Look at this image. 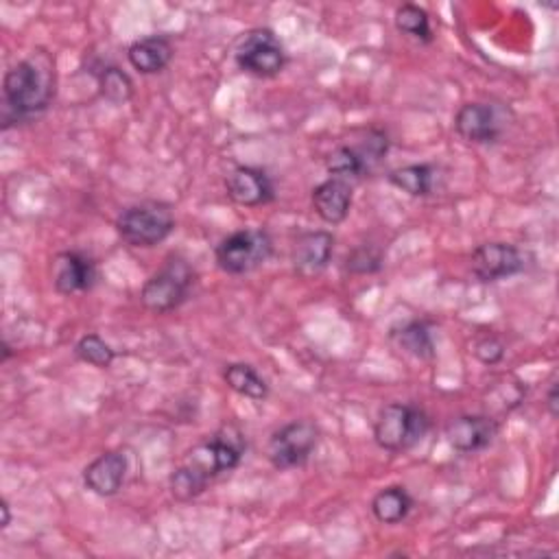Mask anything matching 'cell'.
Returning <instances> with one entry per match:
<instances>
[{"label":"cell","mask_w":559,"mask_h":559,"mask_svg":"<svg viewBox=\"0 0 559 559\" xmlns=\"http://www.w3.org/2000/svg\"><path fill=\"white\" fill-rule=\"evenodd\" d=\"M245 437L236 426H223L212 439L194 445L183 463L175 467L168 478L170 491L177 500H192L205 491L210 480L231 472L240 465L245 454Z\"/></svg>","instance_id":"cell-2"},{"label":"cell","mask_w":559,"mask_h":559,"mask_svg":"<svg viewBox=\"0 0 559 559\" xmlns=\"http://www.w3.org/2000/svg\"><path fill=\"white\" fill-rule=\"evenodd\" d=\"M173 55H175V48L170 39L159 33L144 35L131 41L127 48L129 66L140 74H157L166 70V66L173 61Z\"/></svg>","instance_id":"cell-17"},{"label":"cell","mask_w":559,"mask_h":559,"mask_svg":"<svg viewBox=\"0 0 559 559\" xmlns=\"http://www.w3.org/2000/svg\"><path fill=\"white\" fill-rule=\"evenodd\" d=\"M391 341L402 352H406L419 360H430L437 354L432 332H430L428 323H424V321H408V323L400 325L397 330L391 332Z\"/></svg>","instance_id":"cell-20"},{"label":"cell","mask_w":559,"mask_h":559,"mask_svg":"<svg viewBox=\"0 0 559 559\" xmlns=\"http://www.w3.org/2000/svg\"><path fill=\"white\" fill-rule=\"evenodd\" d=\"M223 380L225 384L253 402H262L269 397V382L258 373V369L249 362H229L223 369Z\"/></svg>","instance_id":"cell-19"},{"label":"cell","mask_w":559,"mask_h":559,"mask_svg":"<svg viewBox=\"0 0 559 559\" xmlns=\"http://www.w3.org/2000/svg\"><path fill=\"white\" fill-rule=\"evenodd\" d=\"M98 92L111 105H124L133 98V81L118 66H103L96 74Z\"/></svg>","instance_id":"cell-24"},{"label":"cell","mask_w":559,"mask_h":559,"mask_svg":"<svg viewBox=\"0 0 559 559\" xmlns=\"http://www.w3.org/2000/svg\"><path fill=\"white\" fill-rule=\"evenodd\" d=\"M334 234L325 229L304 231L293 247V266L301 277H314L328 269L334 253Z\"/></svg>","instance_id":"cell-15"},{"label":"cell","mask_w":559,"mask_h":559,"mask_svg":"<svg viewBox=\"0 0 559 559\" xmlns=\"http://www.w3.org/2000/svg\"><path fill=\"white\" fill-rule=\"evenodd\" d=\"M498 428V419L487 413H463L448 421L445 439L456 452H478L496 439Z\"/></svg>","instance_id":"cell-11"},{"label":"cell","mask_w":559,"mask_h":559,"mask_svg":"<svg viewBox=\"0 0 559 559\" xmlns=\"http://www.w3.org/2000/svg\"><path fill=\"white\" fill-rule=\"evenodd\" d=\"M234 61L238 70L251 76L273 79L284 70L288 57L280 37L271 28L258 26L240 35L234 46Z\"/></svg>","instance_id":"cell-7"},{"label":"cell","mask_w":559,"mask_h":559,"mask_svg":"<svg viewBox=\"0 0 559 559\" xmlns=\"http://www.w3.org/2000/svg\"><path fill=\"white\" fill-rule=\"evenodd\" d=\"M175 229L173 205L164 201H142L124 207L116 218V231L129 247L151 249L164 242Z\"/></svg>","instance_id":"cell-3"},{"label":"cell","mask_w":559,"mask_h":559,"mask_svg":"<svg viewBox=\"0 0 559 559\" xmlns=\"http://www.w3.org/2000/svg\"><path fill=\"white\" fill-rule=\"evenodd\" d=\"M371 162L365 155L360 146H338L328 155L325 168L330 177H341V179H360L371 170Z\"/></svg>","instance_id":"cell-22"},{"label":"cell","mask_w":559,"mask_h":559,"mask_svg":"<svg viewBox=\"0 0 559 559\" xmlns=\"http://www.w3.org/2000/svg\"><path fill=\"white\" fill-rule=\"evenodd\" d=\"M197 273L181 255H170L140 288L142 306L153 314H166L179 308L192 293Z\"/></svg>","instance_id":"cell-4"},{"label":"cell","mask_w":559,"mask_h":559,"mask_svg":"<svg viewBox=\"0 0 559 559\" xmlns=\"http://www.w3.org/2000/svg\"><path fill=\"white\" fill-rule=\"evenodd\" d=\"M0 513H2L0 526H2V528H7V526L11 524V507H9V502H7V500H2V502H0Z\"/></svg>","instance_id":"cell-29"},{"label":"cell","mask_w":559,"mask_h":559,"mask_svg":"<svg viewBox=\"0 0 559 559\" xmlns=\"http://www.w3.org/2000/svg\"><path fill=\"white\" fill-rule=\"evenodd\" d=\"M526 266L522 251L509 242H483L469 255V269L478 282H498L522 273Z\"/></svg>","instance_id":"cell-9"},{"label":"cell","mask_w":559,"mask_h":559,"mask_svg":"<svg viewBox=\"0 0 559 559\" xmlns=\"http://www.w3.org/2000/svg\"><path fill=\"white\" fill-rule=\"evenodd\" d=\"M454 131L469 144H493L504 131L502 111L493 103H465L454 116Z\"/></svg>","instance_id":"cell-10"},{"label":"cell","mask_w":559,"mask_h":559,"mask_svg":"<svg viewBox=\"0 0 559 559\" xmlns=\"http://www.w3.org/2000/svg\"><path fill=\"white\" fill-rule=\"evenodd\" d=\"M389 183L397 190L406 192L408 197H428L435 188V166L430 164H406L400 168H393L386 175Z\"/></svg>","instance_id":"cell-21"},{"label":"cell","mask_w":559,"mask_h":559,"mask_svg":"<svg viewBox=\"0 0 559 559\" xmlns=\"http://www.w3.org/2000/svg\"><path fill=\"white\" fill-rule=\"evenodd\" d=\"M74 356L81 360V362H87L92 367H98V369H107L114 358H116V352L114 347L100 338L98 334L90 332V334H83L76 343H74Z\"/></svg>","instance_id":"cell-25"},{"label":"cell","mask_w":559,"mask_h":559,"mask_svg":"<svg viewBox=\"0 0 559 559\" xmlns=\"http://www.w3.org/2000/svg\"><path fill=\"white\" fill-rule=\"evenodd\" d=\"M472 354L483 362V365H498L504 358V343L487 332V334H478L472 343Z\"/></svg>","instance_id":"cell-27"},{"label":"cell","mask_w":559,"mask_h":559,"mask_svg":"<svg viewBox=\"0 0 559 559\" xmlns=\"http://www.w3.org/2000/svg\"><path fill=\"white\" fill-rule=\"evenodd\" d=\"M319 443V428L310 419H295L277 428L266 443V459L275 469L304 465Z\"/></svg>","instance_id":"cell-8"},{"label":"cell","mask_w":559,"mask_h":559,"mask_svg":"<svg viewBox=\"0 0 559 559\" xmlns=\"http://www.w3.org/2000/svg\"><path fill=\"white\" fill-rule=\"evenodd\" d=\"M273 255V238L262 227L236 229L225 236L216 249V266L227 275H245L260 269Z\"/></svg>","instance_id":"cell-6"},{"label":"cell","mask_w":559,"mask_h":559,"mask_svg":"<svg viewBox=\"0 0 559 559\" xmlns=\"http://www.w3.org/2000/svg\"><path fill=\"white\" fill-rule=\"evenodd\" d=\"M382 251L373 245H360L356 249H352L345 258V269L349 273H356V275H371V273H378L382 269Z\"/></svg>","instance_id":"cell-26"},{"label":"cell","mask_w":559,"mask_h":559,"mask_svg":"<svg viewBox=\"0 0 559 559\" xmlns=\"http://www.w3.org/2000/svg\"><path fill=\"white\" fill-rule=\"evenodd\" d=\"M546 411L550 413V417L559 415V391H557V382L552 380L546 393Z\"/></svg>","instance_id":"cell-28"},{"label":"cell","mask_w":559,"mask_h":559,"mask_svg":"<svg viewBox=\"0 0 559 559\" xmlns=\"http://www.w3.org/2000/svg\"><path fill=\"white\" fill-rule=\"evenodd\" d=\"M129 459L122 450H107L98 454L92 463L83 469V485L87 491L109 498L116 496L127 478Z\"/></svg>","instance_id":"cell-14"},{"label":"cell","mask_w":559,"mask_h":559,"mask_svg":"<svg viewBox=\"0 0 559 559\" xmlns=\"http://www.w3.org/2000/svg\"><path fill=\"white\" fill-rule=\"evenodd\" d=\"M395 28L421 44H430L435 39L432 35V26H430V15L424 7L413 4V2H404L395 9L393 15Z\"/></svg>","instance_id":"cell-23"},{"label":"cell","mask_w":559,"mask_h":559,"mask_svg":"<svg viewBox=\"0 0 559 559\" xmlns=\"http://www.w3.org/2000/svg\"><path fill=\"white\" fill-rule=\"evenodd\" d=\"M415 500L402 485H391L380 489L371 498V513L382 524H400L413 511Z\"/></svg>","instance_id":"cell-18"},{"label":"cell","mask_w":559,"mask_h":559,"mask_svg":"<svg viewBox=\"0 0 559 559\" xmlns=\"http://www.w3.org/2000/svg\"><path fill=\"white\" fill-rule=\"evenodd\" d=\"M11 354H13V352H11V345H9L7 341H2V356H0V360L7 362V360L11 358Z\"/></svg>","instance_id":"cell-30"},{"label":"cell","mask_w":559,"mask_h":559,"mask_svg":"<svg viewBox=\"0 0 559 559\" xmlns=\"http://www.w3.org/2000/svg\"><path fill=\"white\" fill-rule=\"evenodd\" d=\"M352 199H354L352 181L341 177H328L325 181L314 186L310 192L312 210L328 225H338L347 218Z\"/></svg>","instance_id":"cell-16"},{"label":"cell","mask_w":559,"mask_h":559,"mask_svg":"<svg viewBox=\"0 0 559 559\" xmlns=\"http://www.w3.org/2000/svg\"><path fill=\"white\" fill-rule=\"evenodd\" d=\"M227 197L245 207L266 205L275 199L273 179L264 168L258 166H236L225 181Z\"/></svg>","instance_id":"cell-13"},{"label":"cell","mask_w":559,"mask_h":559,"mask_svg":"<svg viewBox=\"0 0 559 559\" xmlns=\"http://www.w3.org/2000/svg\"><path fill=\"white\" fill-rule=\"evenodd\" d=\"M57 90L55 61L37 48L4 72L2 79V129L39 118Z\"/></svg>","instance_id":"cell-1"},{"label":"cell","mask_w":559,"mask_h":559,"mask_svg":"<svg viewBox=\"0 0 559 559\" xmlns=\"http://www.w3.org/2000/svg\"><path fill=\"white\" fill-rule=\"evenodd\" d=\"M430 430V417L415 404H384L373 424V439L386 452H404L417 445Z\"/></svg>","instance_id":"cell-5"},{"label":"cell","mask_w":559,"mask_h":559,"mask_svg":"<svg viewBox=\"0 0 559 559\" xmlns=\"http://www.w3.org/2000/svg\"><path fill=\"white\" fill-rule=\"evenodd\" d=\"M98 280L96 262L81 251H61L52 260V286L59 295L92 290Z\"/></svg>","instance_id":"cell-12"}]
</instances>
